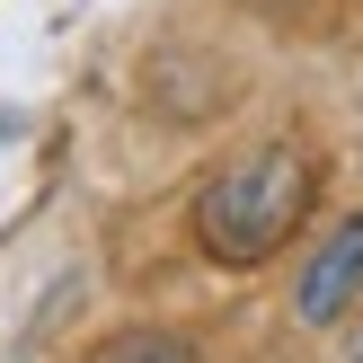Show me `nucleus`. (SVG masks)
Instances as JSON below:
<instances>
[{"label": "nucleus", "instance_id": "2", "mask_svg": "<svg viewBox=\"0 0 363 363\" xmlns=\"http://www.w3.org/2000/svg\"><path fill=\"white\" fill-rule=\"evenodd\" d=\"M354 293H363V213L328 230V248L311 257V275H301V293H293V301H301V319H311V328H328V319L346 311Z\"/></svg>", "mask_w": 363, "mask_h": 363}, {"label": "nucleus", "instance_id": "3", "mask_svg": "<svg viewBox=\"0 0 363 363\" xmlns=\"http://www.w3.org/2000/svg\"><path fill=\"white\" fill-rule=\"evenodd\" d=\"M80 363H204L186 346V337H169V328H124V337H106L98 354H80Z\"/></svg>", "mask_w": 363, "mask_h": 363}, {"label": "nucleus", "instance_id": "1", "mask_svg": "<svg viewBox=\"0 0 363 363\" xmlns=\"http://www.w3.org/2000/svg\"><path fill=\"white\" fill-rule=\"evenodd\" d=\"M301 213H311V160L275 142V151L230 160V169L195 195V240L222 266H257V257H275L301 230Z\"/></svg>", "mask_w": 363, "mask_h": 363}]
</instances>
